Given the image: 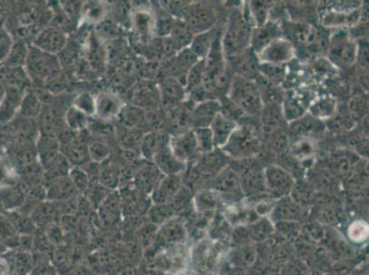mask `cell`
Masks as SVG:
<instances>
[{
  "mask_svg": "<svg viewBox=\"0 0 369 275\" xmlns=\"http://www.w3.org/2000/svg\"><path fill=\"white\" fill-rule=\"evenodd\" d=\"M62 155L74 167L85 165L91 160L88 143L79 138L72 137L66 140L62 147Z\"/></svg>",
  "mask_w": 369,
  "mask_h": 275,
  "instance_id": "23",
  "label": "cell"
},
{
  "mask_svg": "<svg viewBox=\"0 0 369 275\" xmlns=\"http://www.w3.org/2000/svg\"><path fill=\"white\" fill-rule=\"evenodd\" d=\"M226 204L217 192L201 190L194 194L193 207L196 212L213 217L218 212H223Z\"/></svg>",
  "mask_w": 369,
  "mask_h": 275,
  "instance_id": "16",
  "label": "cell"
},
{
  "mask_svg": "<svg viewBox=\"0 0 369 275\" xmlns=\"http://www.w3.org/2000/svg\"><path fill=\"white\" fill-rule=\"evenodd\" d=\"M317 194L313 185L303 178L300 179V180H295L290 197L298 206L310 211V207L315 202Z\"/></svg>",
  "mask_w": 369,
  "mask_h": 275,
  "instance_id": "28",
  "label": "cell"
},
{
  "mask_svg": "<svg viewBox=\"0 0 369 275\" xmlns=\"http://www.w3.org/2000/svg\"><path fill=\"white\" fill-rule=\"evenodd\" d=\"M170 138L165 134L150 133L143 136L141 142L140 149L144 157L153 159L160 150L169 145Z\"/></svg>",
  "mask_w": 369,
  "mask_h": 275,
  "instance_id": "34",
  "label": "cell"
},
{
  "mask_svg": "<svg viewBox=\"0 0 369 275\" xmlns=\"http://www.w3.org/2000/svg\"><path fill=\"white\" fill-rule=\"evenodd\" d=\"M123 120L124 125H126L129 129H133L142 123L144 118V114L141 112L140 108H128L126 110L123 108Z\"/></svg>",
  "mask_w": 369,
  "mask_h": 275,
  "instance_id": "54",
  "label": "cell"
},
{
  "mask_svg": "<svg viewBox=\"0 0 369 275\" xmlns=\"http://www.w3.org/2000/svg\"><path fill=\"white\" fill-rule=\"evenodd\" d=\"M326 227L318 222L311 217H308L303 223H301L300 234L310 239L311 242L320 243L325 237Z\"/></svg>",
  "mask_w": 369,
  "mask_h": 275,
  "instance_id": "39",
  "label": "cell"
},
{
  "mask_svg": "<svg viewBox=\"0 0 369 275\" xmlns=\"http://www.w3.org/2000/svg\"><path fill=\"white\" fill-rule=\"evenodd\" d=\"M368 101L365 98H358L352 100L349 105L350 113L352 115L353 120L362 118L368 110Z\"/></svg>",
  "mask_w": 369,
  "mask_h": 275,
  "instance_id": "55",
  "label": "cell"
},
{
  "mask_svg": "<svg viewBox=\"0 0 369 275\" xmlns=\"http://www.w3.org/2000/svg\"><path fill=\"white\" fill-rule=\"evenodd\" d=\"M188 230L184 219L181 217H172L163 223L159 229V237L166 245L178 246L188 238Z\"/></svg>",
  "mask_w": 369,
  "mask_h": 275,
  "instance_id": "21",
  "label": "cell"
},
{
  "mask_svg": "<svg viewBox=\"0 0 369 275\" xmlns=\"http://www.w3.org/2000/svg\"><path fill=\"white\" fill-rule=\"evenodd\" d=\"M310 268L308 267L306 262L300 259L295 257L280 268L278 271L279 275H307Z\"/></svg>",
  "mask_w": 369,
  "mask_h": 275,
  "instance_id": "51",
  "label": "cell"
},
{
  "mask_svg": "<svg viewBox=\"0 0 369 275\" xmlns=\"http://www.w3.org/2000/svg\"><path fill=\"white\" fill-rule=\"evenodd\" d=\"M261 142L255 128L246 126L237 127L231 135L223 152L233 160L253 158L260 151Z\"/></svg>",
  "mask_w": 369,
  "mask_h": 275,
  "instance_id": "4",
  "label": "cell"
},
{
  "mask_svg": "<svg viewBox=\"0 0 369 275\" xmlns=\"http://www.w3.org/2000/svg\"><path fill=\"white\" fill-rule=\"evenodd\" d=\"M26 63L30 78L46 81L59 76L60 62L57 56L44 53L34 46L29 51Z\"/></svg>",
  "mask_w": 369,
  "mask_h": 275,
  "instance_id": "6",
  "label": "cell"
},
{
  "mask_svg": "<svg viewBox=\"0 0 369 275\" xmlns=\"http://www.w3.org/2000/svg\"><path fill=\"white\" fill-rule=\"evenodd\" d=\"M65 120L67 126L74 131L84 130L89 121L88 116L74 107L66 111Z\"/></svg>",
  "mask_w": 369,
  "mask_h": 275,
  "instance_id": "49",
  "label": "cell"
},
{
  "mask_svg": "<svg viewBox=\"0 0 369 275\" xmlns=\"http://www.w3.org/2000/svg\"><path fill=\"white\" fill-rule=\"evenodd\" d=\"M230 158L223 151H215L202 155L200 159L194 162L196 170L211 182L221 171L229 165Z\"/></svg>",
  "mask_w": 369,
  "mask_h": 275,
  "instance_id": "14",
  "label": "cell"
},
{
  "mask_svg": "<svg viewBox=\"0 0 369 275\" xmlns=\"http://www.w3.org/2000/svg\"><path fill=\"white\" fill-rule=\"evenodd\" d=\"M282 37V28L274 21H266L262 26L256 27L252 31L250 48L256 56L268 46L272 41Z\"/></svg>",
  "mask_w": 369,
  "mask_h": 275,
  "instance_id": "19",
  "label": "cell"
},
{
  "mask_svg": "<svg viewBox=\"0 0 369 275\" xmlns=\"http://www.w3.org/2000/svg\"><path fill=\"white\" fill-rule=\"evenodd\" d=\"M252 31L251 24L240 12H234L231 16L226 30L221 35V47L227 60L250 48Z\"/></svg>",
  "mask_w": 369,
  "mask_h": 275,
  "instance_id": "2",
  "label": "cell"
},
{
  "mask_svg": "<svg viewBox=\"0 0 369 275\" xmlns=\"http://www.w3.org/2000/svg\"><path fill=\"white\" fill-rule=\"evenodd\" d=\"M220 33L221 31L218 28H213L205 33L196 34L189 48L198 59H205Z\"/></svg>",
  "mask_w": 369,
  "mask_h": 275,
  "instance_id": "33",
  "label": "cell"
},
{
  "mask_svg": "<svg viewBox=\"0 0 369 275\" xmlns=\"http://www.w3.org/2000/svg\"><path fill=\"white\" fill-rule=\"evenodd\" d=\"M268 135V145L271 146L272 152L279 153L287 151L288 145H290V134L284 130V128L272 133L266 134Z\"/></svg>",
  "mask_w": 369,
  "mask_h": 275,
  "instance_id": "43",
  "label": "cell"
},
{
  "mask_svg": "<svg viewBox=\"0 0 369 275\" xmlns=\"http://www.w3.org/2000/svg\"><path fill=\"white\" fill-rule=\"evenodd\" d=\"M228 165L238 175L243 197L250 204L268 197L266 188L265 167L258 158L231 160Z\"/></svg>",
  "mask_w": 369,
  "mask_h": 275,
  "instance_id": "1",
  "label": "cell"
},
{
  "mask_svg": "<svg viewBox=\"0 0 369 275\" xmlns=\"http://www.w3.org/2000/svg\"><path fill=\"white\" fill-rule=\"evenodd\" d=\"M195 34L185 21L176 19L174 27L172 28L170 38L178 48V52L185 48L191 46L192 41L194 39Z\"/></svg>",
  "mask_w": 369,
  "mask_h": 275,
  "instance_id": "37",
  "label": "cell"
},
{
  "mask_svg": "<svg viewBox=\"0 0 369 275\" xmlns=\"http://www.w3.org/2000/svg\"><path fill=\"white\" fill-rule=\"evenodd\" d=\"M256 56V54L251 48H248L238 56L228 60L230 61V67L236 75L253 81L259 75V61L258 56Z\"/></svg>",
  "mask_w": 369,
  "mask_h": 275,
  "instance_id": "17",
  "label": "cell"
},
{
  "mask_svg": "<svg viewBox=\"0 0 369 275\" xmlns=\"http://www.w3.org/2000/svg\"><path fill=\"white\" fill-rule=\"evenodd\" d=\"M265 182L268 197L277 201L290 196L295 179L280 166L271 165L265 167Z\"/></svg>",
  "mask_w": 369,
  "mask_h": 275,
  "instance_id": "8",
  "label": "cell"
},
{
  "mask_svg": "<svg viewBox=\"0 0 369 275\" xmlns=\"http://www.w3.org/2000/svg\"><path fill=\"white\" fill-rule=\"evenodd\" d=\"M30 275H56V273L51 265L41 264L39 266L35 267Z\"/></svg>",
  "mask_w": 369,
  "mask_h": 275,
  "instance_id": "57",
  "label": "cell"
},
{
  "mask_svg": "<svg viewBox=\"0 0 369 275\" xmlns=\"http://www.w3.org/2000/svg\"><path fill=\"white\" fill-rule=\"evenodd\" d=\"M275 232L285 241L293 243L301 232V223L296 222H278L274 223Z\"/></svg>",
  "mask_w": 369,
  "mask_h": 275,
  "instance_id": "44",
  "label": "cell"
},
{
  "mask_svg": "<svg viewBox=\"0 0 369 275\" xmlns=\"http://www.w3.org/2000/svg\"><path fill=\"white\" fill-rule=\"evenodd\" d=\"M311 98H313L310 91L304 89H295V90L293 89L285 92L283 97V107H282L285 120L287 123H293L298 118H303L310 108Z\"/></svg>",
  "mask_w": 369,
  "mask_h": 275,
  "instance_id": "10",
  "label": "cell"
},
{
  "mask_svg": "<svg viewBox=\"0 0 369 275\" xmlns=\"http://www.w3.org/2000/svg\"><path fill=\"white\" fill-rule=\"evenodd\" d=\"M271 2L255 1L249 4V12L252 15L253 21L260 27L264 25L268 19L269 9L271 7Z\"/></svg>",
  "mask_w": 369,
  "mask_h": 275,
  "instance_id": "50",
  "label": "cell"
},
{
  "mask_svg": "<svg viewBox=\"0 0 369 275\" xmlns=\"http://www.w3.org/2000/svg\"><path fill=\"white\" fill-rule=\"evenodd\" d=\"M206 190H211L220 194L226 207L236 206L245 200L238 175L229 165L211 179Z\"/></svg>",
  "mask_w": 369,
  "mask_h": 275,
  "instance_id": "5",
  "label": "cell"
},
{
  "mask_svg": "<svg viewBox=\"0 0 369 275\" xmlns=\"http://www.w3.org/2000/svg\"><path fill=\"white\" fill-rule=\"evenodd\" d=\"M43 103L37 94L34 92L25 95L21 102V113L24 118L33 120L43 112Z\"/></svg>",
  "mask_w": 369,
  "mask_h": 275,
  "instance_id": "40",
  "label": "cell"
},
{
  "mask_svg": "<svg viewBox=\"0 0 369 275\" xmlns=\"http://www.w3.org/2000/svg\"><path fill=\"white\" fill-rule=\"evenodd\" d=\"M198 151L200 155L213 152L215 149L213 133L210 128H197L194 129Z\"/></svg>",
  "mask_w": 369,
  "mask_h": 275,
  "instance_id": "45",
  "label": "cell"
},
{
  "mask_svg": "<svg viewBox=\"0 0 369 275\" xmlns=\"http://www.w3.org/2000/svg\"><path fill=\"white\" fill-rule=\"evenodd\" d=\"M358 58L363 66H368V43L365 40H361L360 46L358 47L356 59Z\"/></svg>",
  "mask_w": 369,
  "mask_h": 275,
  "instance_id": "56",
  "label": "cell"
},
{
  "mask_svg": "<svg viewBox=\"0 0 369 275\" xmlns=\"http://www.w3.org/2000/svg\"><path fill=\"white\" fill-rule=\"evenodd\" d=\"M205 71V59H200L187 73L185 80V88L187 92L193 90L200 86L203 80Z\"/></svg>",
  "mask_w": 369,
  "mask_h": 275,
  "instance_id": "46",
  "label": "cell"
},
{
  "mask_svg": "<svg viewBox=\"0 0 369 275\" xmlns=\"http://www.w3.org/2000/svg\"><path fill=\"white\" fill-rule=\"evenodd\" d=\"M226 97L245 112L246 115L260 116L263 108L261 98L253 80L234 75L228 89Z\"/></svg>",
  "mask_w": 369,
  "mask_h": 275,
  "instance_id": "3",
  "label": "cell"
},
{
  "mask_svg": "<svg viewBox=\"0 0 369 275\" xmlns=\"http://www.w3.org/2000/svg\"><path fill=\"white\" fill-rule=\"evenodd\" d=\"M89 157L95 162L107 161L111 155L108 146L99 142H94L91 145H89Z\"/></svg>",
  "mask_w": 369,
  "mask_h": 275,
  "instance_id": "52",
  "label": "cell"
},
{
  "mask_svg": "<svg viewBox=\"0 0 369 275\" xmlns=\"http://www.w3.org/2000/svg\"><path fill=\"white\" fill-rule=\"evenodd\" d=\"M311 116L316 118L333 116L336 110V101L333 98H323L315 100L309 108Z\"/></svg>",
  "mask_w": 369,
  "mask_h": 275,
  "instance_id": "42",
  "label": "cell"
},
{
  "mask_svg": "<svg viewBox=\"0 0 369 275\" xmlns=\"http://www.w3.org/2000/svg\"><path fill=\"white\" fill-rule=\"evenodd\" d=\"M170 148L176 157L185 164L197 161L198 155H200L193 130L184 131L172 138L170 140Z\"/></svg>",
  "mask_w": 369,
  "mask_h": 275,
  "instance_id": "13",
  "label": "cell"
},
{
  "mask_svg": "<svg viewBox=\"0 0 369 275\" xmlns=\"http://www.w3.org/2000/svg\"><path fill=\"white\" fill-rule=\"evenodd\" d=\"M324 125L320 120L313 116H306L290 123V135L297 140H307L311 136L322 133Z\"/></svg>",
  "mask_w": 369,
  "mask_h": 275,
  "instance_id": "25",
  "label": "cell"
},
{
  "mask_svg": "<svg viewBox=\"0 0 369 275\" xmlns=\"http://www.w3.org/2000/svg\"><path fill=\"white\" fill-rule=\"evenodd\" d=\"M221 112V103L218 99L201 102L194 107L192 111V127L210 128L214 118Z\"/></svg>",
  "mask_w": 369,
  "mask_h": 275,
  "instance_id": "24",
  "label": "cell"
},
{
  "mask_svg": "<svg viewBox=\"0 0 369 275\" xmlns=\"http://www.w3.org/2000/svg\"><path fill=\"white\" fill-rule=\"evenodd\" d=\"M247 228L253 244L266 241L275 232L274 223L268 217H259L255 222L247 225Z\"/></svg>",
  "mask_w": 369,
  "mask_h": 275,
  "instance_id": "35",
  "label": "cell"
},
{
  "mask_svg": "<svg viewBox=\"0 0 369 275\" xmlns=\"http://www.w3.org/2000/svg\"><path fill=\"white\" fill-rule=\"evenodd\" d=\"M343 230H345L342 232L343 236L355 247L365 244L368 241V222L367 219L350 220Z\"/></svg>",
  "mask_w": 369,
  "mask_h": 275,
  "instance_id": "31",
  "label": "cell"
},
{
  "mask_svg": "<svg viewBox=\"0 0 369 275\" xmlns=\"http://www.w3.org/2000/svg\"><path fill=\"white\" fill-rule=\"evenodd\" d=\"M236 128V121L231 120L221 112L217 114L210 126L213 135L215 148L223 149Z\"/></svg>",
  "mask_w": 369,
  "mask_h": 275,
  "instance_id": "26",
  "label": "cell"
},
{
  "mask_svg": "<svg viewBox=\"0 0 369 275\" xmlns=\"http://www.w3.org/2000/svg\"><path fill=\"white\" fill-rule=\"evenodd\" d=\"M309 217V210L304 209L291 199L290 196L276 201L269 219L273 223L278 222H296L303 223Z\"/></svg>",
  "mask_w": 369,
  "mask_h": 275,
  "instance_id": "11",
  "label": "cell"
},
{
  "mask_svg": "<svg viewBox=\"0 0 369 275\" xmlns=\"http://www.w3.org/2000/svg\"><path fill=\"white\" fill-rule=\"evenodd\" d=\"M183 175H163L153 190L151 197L155 204H168L183 187Z\"/></svg>",
  "mask_w": 369,
  "mask_h": 275,
  "instance_id": "18",
  "label": "cell"
},
{
  "mask_svg": "<svg viewBox=\"0 0 369 275\" xmlns=\"http://www.w3.org/2000/svg\"><path fill=\"white\" fill-rule=\"evenodd\" d=\"M182 20L186 21L196 35L215 28L217 18L213 9L210 6L197 3L188 5Z\"/></svg>",
  "mask_w": 369,
  "mask_h": 275,
  "instance_id": "9",
  "label": "cell"
},
{
  "mask_svg": "<svg viewBox=\"0 0 369 275\" xmlns=\"http://www.w3.org/2000/svg\"><path fill=\"white\" fill-rule=\"evenodd\" d=\"M185 95V88L174 78L166 80L163 86V99L170 105L178 103Z\"/></svg>",
  "mask_w": 369,
  "mask_h": 275,
  "instance_id": "41",
  "label": "cell"
},
{
  "mask_svg": "<svg viewBox=\"0 0 369 275\" xmlns=\"http://www.w3.org/2000/svg\"><path fill=\"white\" fill-rule=\"evenodd\" d=\"M69 177L71 179L76 190L85 192L89 190V177L86 172L80 167H74L69 172Z\"/></svg>",
  "mask_w": 369,
  "mask_h": 275,
  "instance_id": "53",
  "label": "cell"
},
{
  "mask_svg": "<svg viewBox=\"0 0 369 275\" xmlns=\"http://www.w3.org/2000/svg\"><path fill=\"white\" fill-rule=\"evenodd\" d=\"M175 19L166 9H159L153 20V33L159 38L169 37L174 27Z\"/></svg>",
  "mask_w": 369,
  "mask_h": 275,
  "instance_id": "38",
  "label": "cell"
},
{
  "mask_svg": "<svg viewBox=\"0 0 369 275\" xmlns=\"http://www.w3.org/2000/svg\"><path fill=\"white\" fill-rule=\"evenodd\" d=\"M349 275H368V264L367 261L361 262Z\"/></svg>",
  "mask_w": 369,
  "mask_h": 275,
  "instance_id": "58",
  "label": "cell"
},
{
  "mask_svg": "<svg viewBox=\"0 0 369 275\" xmlns=\"http://www.w3.org/2000/svg\"><path fill=\"white\" fill-rule=\"evenodd\" d=\"M123 102L112 93H102L96 98V114L102 120L108 121L117 117L123 110Z\"/></svg>",
  "mask_w": 369,
  "mask_h": 275,
  "instance_id": "27",
  "label": "cell"
},
{
  "mask_svg": "<svg viewBox=\"0 0 369 275\" xmlns=\"http://www.w3.org/2000/svg\"><path fill=\"white\" fill-rule=\"evenodd\" d=\"M76 188L69 177L54 179L48 188L47 198L52 201L69 200L75 197Z\"/></svg>",
  "mask_w": 369,
  "mask_h": 275,
  "instance_id": "32",
  "label": "cell"
},
{
  "mask_svg": "<svg viewBox=\"0 0 369 275\" xmlns=\"http://www.w3.org/2000/svg\"><path fill=\"white\" fill-rule=\"evenodd\" d=\"M258 258L256 244L233 247L228 251L226 264L236 270L246 271L255 264Z\"/></svg>",
  "mask_w": 369,
  "mask_h": 275,
  "instance_id": "20",
  "label": "cell"
},
{
  "mask_svg": "<svg viewBox=\"0 0 369 275\" xmlns=\"http://www.w3.org/2000/svg\"><path fill=\"white\" fill-rule=\"evenodd\" d=\"M198 60L200 59L192 52L191 48H185V49L179 51L176 53L175 59L173 60L171 65L172 72H174L176 78V76L181 78V76H184L186 80L188 72Z\"/></svg>",
  "mask_w": 369,
  "mask_h": 275,
  "instance_id": "36",
  "label": "cell"
},
{
  "mask_svg": "<svg viewBox=\"0 0 369 275\" xmlns=\"http://www.w3.org/2000/svg\"><path fill=\"white\" fill-rule=\"evenodd\" d=\"M153 161L163 175H183L187 169V164L176 157L170 143L153 156Z\"/></svg>",
  "mask_w": 369,
  "mask_h": 275,
  "instance_id": "22",
  "label": "cell"
},
{
  "mask_svg": "<svg viewBox=\"0 0 369 275\" xmlns=\"http://www.w3.org/2000/svg\"><path fill=\"white\" fill-rule=\"evenodd\" d=\"M258 71L260 75L273 83L282 81L285 78V71L284 65H276V63H259Z\"/></svg>",
  "mask_w": 369,
  "mask_h": 275,
  "instance_id": "48",
  "label": "cell"
},
{
  "mask_svg": "<svg viewBox=\"0 0 369 275\" xmlns=\"http://www.w3.org/2000/svg\"><path fill=\"white\" fill-rule=\"evenodd\" d=\"M265 275H279L278 274H265Z\"/></svg>",
  "mask_w": 369,
  "mask_h": 275,
  "instance_id": "59",
  "label": "cell"
},
{
  "mask_svg": "<svg viewBox=\"0 0 369 275\" xmlns=\"http://www.w3.org/2000/svg\"><path fill=\"white\" fill-rule=\"evenodd\" d=\"M328 58L330 62L338 67L351 66L358 56V46L349 34L340 31L329 39Z\"/></svg>",
  "mask_w": 369,
  "mask_h": 275,
  "instance_id": "7",
  "label": "cell"
},
{
  "mask_svg": "<svg viewBox=\"0 0 369 275\" xmlns=\"http://www.w3.org/2000/svg\"><path fill=\"white\" fill-rule=\"evenodd\" d=\"M295 54L294 46L285 38H278L272 41L268 46L258 54L259 62L265 63H276L284 65L293 58Z\"/></svg>",
  "mask_w": 369,
  "mask_h": 275,
  "instance_id": "12",
  "label": "cell"
},
{
  "mask_svg": "<svg viewBox=\"0 0 369 275\" xmlns=\"http://www.w3.org/2000/svg\"><path fill=\"white\" fill-rule=\"evenodd\" d=\"M73 107L81 111L86 116L96 114V98L89 92H83L73 100Z\"/></svg>",
  "mask_w": 369,
  "mask_h": 275,
  "instance_id": "47",
  "label": "cell"
},
{
  "mask_svg": "<svg viewBox=\"0 0 369 275\" xmlns=\"http://www.w3.org/2000/svg\"><path fill=\"white\" fill-rule=\"evenodd\" d=\"M163 177V175L155 165H147L136 174V188L144 194L152 193Z\"/></svg>",
  "mask_w": 369,
  "mask_h": 275,
  "instance_id": "30",
  "label": "cell"
},
{
  "mask_svg": "<svg viewBox=\"0 0 369 275\" xmlns=\"http://www.w3.org/2000/svg\"><path fill=\"white\" fill-rule=\"evenodd\" d=\"M66 35L59 28L51 26L41 31L33 43V46L44 53L56 56L66 46Z\"/></svg>",
  "mask_w": 369,
  "mask_h": 275,
  "instance_id": "15",
  "label": "cell"
},
{
  "mask_svg": "<svg viewBox=\"0 0 369 275\" xmlns=\"http://www.w3.org/2000/svg\"><path fill=\"white\" fill-rule=\"evenodd\" d=\"M260 121H261L263 131L266 134L283 128L285 120L280 104L263 105L260 113Z\"/></svg>",
  "mask_w": 369,
  "mask_h": 275,
  "instance_id": "29",
  "label": "cell"
}]
</instances>
